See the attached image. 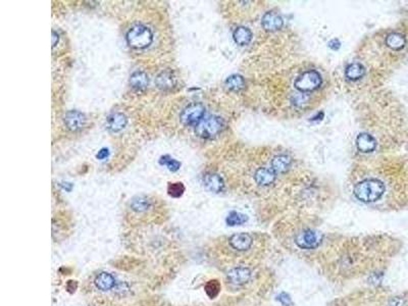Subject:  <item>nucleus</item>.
I'll return each mask as SVG.
<instances>
[{
	"label": "nucleus",
	"instance_id": "obj_7",
	"mask_svg": "<svg viewBox=\"0 0 408 306\" xmlns=\"http://www.w3.org/2000/svg\"><path fill=\"white\" fill-rule=\"evenodd\" d=\"M65 125L71 132H78L86 125V117L78 110H70L66 113L64 119Z\"/></svg>",
	"mask_w": 408,
	"mask_h": 306
},
{
	"label": "nucleus",
	"instance_id": "obj_16",
	"mask_svg": "<svg viewBox=\"0 0 408 306\" xmlns=\"http://www.w3.org/2000/svg\"><path fill=\"white\" fill-rule=\"evenodd\" d=\"M129 83L134 90L144 91L149 85V76L143 71H136L130 76Z\"/></svg>",
	"mask_w": 408,
	"mask_h": 306
},
{
	"label": "nucleus",
	"instance_id": "obj_3",
	"mask_svg": "<svg viewBox=\"0 0 408 306\" xmlns=\"http://www.w3.org/2000/svg\"><path fill=\"white\" fill-rule=\"evenodd\" d=\"M224 129V121L216 116L208 117L202 120L198 126H196V134L204 139H211L219 135Z\"/></svg>",
	"mask_w": 408,
	"mask_h": 306
},
{
	"label": "nucleus",
	"instance_id": "obj_28",
	"mask_svg": "<svg viewBox=\"0 0 408 306\" xmlns=\"http://www.w3.org/2000/svg\"><path fill=\"white\" fill-rule=\"evenodd\" d=\"M277 301L280 302L283 306H292L293 305V301L291 296L286 293V292H282L277 296Z\"/></svg>",
	"mask_w": 408,
	"mask_h": 306
},
{
	"label": "nucleus",
	"instance_id": "obj_13",
	"mask_svg": "<svg viewBox=\"0 0 408 306\" xmlns=\"http://www.w3.org/2000/svg\"><path fill=\"white\" fill-rule=\"evenodd\" d=\"M203 185L208 191L213 193H221L225 187L223 178L215 173H207L203 177Z\"/></svg>",
	"mask_w": 408,
	"mask_h": 306
},
{
	"label": "nucleus",
	"instance_id": "obj_1",
	"mask_svg": "<svg viewBox=\"0 0 408 306\" xmlns=\"http://www.w3.org/2000/svg\"><path fill=\"white\" fill-rule=\"evenodd\" d=\"M385 192V184L376 178L364 179L355 184L353 188L355 198L363 203H374L381 200Z\"/></svg>",
	"mask_w": 408,
	"mask_h": 306
},
{
	"label": "nucleus",
	"instance_id": "obj_6",
	"mask_svg": "<svg viewBox=\"0 0 408 306\" xmlns=\"http://www.w3.org/2000/svg\"><path fill=\"white\" fill-rule=\"evenodd\" d=\"M204 114L205 107L203 104L192 103L182 110L180 114V121L185 126L196 127L203 120Z\"/></svg>",
	"mask_w": 408,
	"mask_h": 306
},
{
	"label": "nucleus",
	"instance_id": "obj_20",
	"mask_svg": "<svg viewBox=\"0 0 408 306\" xmlns=\"http://www.w3.org/2000/svg\"><path fill=\"white\" fill-rule=\"evenodd\" d=\"M405 44L406 38L400 33H391L386 38V45L394 51H399L403 49L405 47Z\"/></svg>",
	"mask_w": 408,
	"mask_h": 306
},
{
	"label": "nucleus",
	"instance_id": "obj_21",
	"mask_svg": "<svg viewBox=\"0 0 408 306\" xmlns=\"http://www.w3.org/2000/svg\"><path fill=\"white\" fill-rule=\"evenodd\" d=\"M253 34L250 29L246 27H238L234 33H233V39L236 42V44L240 46H246L250 43L252 40Z\"/></svg>",
	"mask_w": 408,
	"mask_h": 306
},
{
	"label": "nucleus",
	"instance_id": "obj_26",
	"mask_svg": "<svg viewBox=\"0 0 408 306\" xmlns=\"http://www.w3.org/2000/svg\"><path fill=\"white\" fill-rule=\"evenodd\" d=\"M185 192V186L181 182L169 183L167 186V194L172 198H180Z\"/></svg>",
	"mask_w": 408,
	"mask_h": 306
},
{
	"label": "nucleus",
	"instance_id": "obj_11",
	"mask_svg": "<svg viewBox=\"0 0 408 306\" xmlns=\"http://www.w3.org/2000/svg\"><path fill=\"white\" fill-rule=\"evenodd\" d=\"M229 243L231 247L237 251H246L251 248L253 244V238L248 233L234 234L230 237Z\"/></svg>",
	"mask_w": 408,
	"mask_h": 306
},
{
	"label": "nucleus",
	"instance_id": "obj_12",
	"mask_svg": "<svg viewBox=\"0 0 408 306\" xmlns=\"http://www.w3.org/2000/svg\"><path fill=\"white\" fill-rule=\"evenodd\" d=\"M157 87L163 91H169L173 89L177 85V76L173 71L167 69L160 73L156 79Z\"/></svg>",
	"mask_w": 408,
	"mask_h": 306
},
{
	"label": "nucleus",
	"instance_id": "obj_27",
	"mask_svg": "<svg viewBox=\"0 0 408 306\" xmlns=\"http://www.w3.org/2000/svg\"><path fill=\"white\" fill-rule=\"evenodd\" d=\"M160 164L165 165L170 171H178L181 167V162L177 159L170 157L169 155H163L160 159Z\"/></svg>",
	"mask_w": 408,
	"mask_h": 306
},
{
	"label": "nucleus",
	"instance_id": "obj_14",
	"mask_svg": "<svg viewBox=\"0 0 408 306\" xmlns=\"http://www.w3.org/2000/svg\"><path fill=\"white\" fill-rule=\"evenodd\" d=\"M356 147L360 152H373L377 148V141L372 135L367 133H361L356 138Z\"/></svg>",
	"mask_w": 408,
	"mask_h": 306
},
{
	"label": "nucleus",
	"instance_id": "obj_9",
	"mask_svg": "<svg viewBox=\"0 0 408 306\" xmlns=\"http://www.w3.org/2000/svg\"><path fill=\"white\" fill-rule=\"evenodd\" d=\"M284 21L282 16L274 11H267L263 14L261 26L267 32H276L282 29Z\"/></svg>",
	"mask_w": 408,
	"mask_h": 306
},
{
	"label": "nucleus",
	"instance_id": "obj_17",
	"mask_svg": "<svg viewBox=\"0 0 408 306\" xmlns=\"http://www.w3.org/2000/svg\"><path fill=\"white\" fill-rule=\"evenodd\" d=\"M94 283H95V286L97 289H99L100 291L106 292V291L111 290L114 287L115 279L111 274L102 272L95 278Z\"/></svg>",
	"mask_w": 408,
	"mask_h": 306
},
{
	"label": "nucleus",
	"instance_id": "obj_10",
	"mask_svg": "<svg viewBox=\"0 0 408 306\" xmlns=\"http://www.w3.org/2000/svg\"><path fill=\"white\" fill-rule=\"evenodd\" d=\"M251 278V271L245 266H237L228 273V280L231 284L242 286L249 282Z\"/></svg>",
	"mask_w": 408,
	"mask_h": 306
},
{
	"label": "nucleus",
	"instance_id": "obj_19",
	"mask_svg": "<svg viewBox=\"0 0 408 306\" xmlns=\"http://www.w3.org/2000/svg\"><path fill=\"white\" fill-rule=\"evenodd\" d=\"M291 164H292V160L288 155L279 154L271 159L270 167L277 174H284V173L288 171V169L291 167Z\"/></svg>",
	"mask_w": 408,
	"mask_h": 306
},
{
	"label": "nucleus",
	"instance_id": "obj_31",
	"mask_svg": "<svg viewBox=\"0 0 408 306\" xmlns=\"http://www.w3.org/2000/svg\"><path fill=\"white\" fill-rule=\"evenodd\" d=\"M59 40H60V36H59V34L53 30V31H52V47H53V48L57 45Z\"/></svg>",
	"mask_w": 408,
	"mask_h": 306
},
{
	"label": "nucleus",
	"instance_id": "obj_15",
	"mask_svg": "<svg viewBox=\"0 0 408 306\" xmlns=\"http://www.w3.org/2000/svg\"><path fill=\"white\" fill-rule=\"evenodd\" d=\"M128 124L127 117L122 112H113L107 118V128L112 133L121 132Z\"/></svg>",
	"mask_w": 408,
	"mask_h": 306
},
{
	"label": "nucleus",
	"instance_id": "obj_29",
	"mask_svg": "<svg viewBox=\"0 0 408 306\" xmlns=\"http://www.w3.org/2000/svg\"><path fill=\"white\" fill-rule=\"evenodd\" d=\"M340 46H341V43H340V41L338 40V39H332L329 42H328V47L332 49V50H334V51H336V50H338L339 48H340Z\"/></svg>",
	"mask_w": 408,
	"mask_h": 306
},
{
	"label": "nucleus",
	"instance_id": "obj_23",
	"mask_svg": "<svg viewBox=\"0 0 408 306\" xmlns=\"http://www.w3.org/2000/svg\"><path fill=\"white\" fill-rule=\"evenodd\" d=\"M225 85L230 91H234V92L241 91L245 88L244 78L240 75H232L226 80Z\"/></svg>",
	"mask_w": 408,
	"mask_h": 306
},
{
	"label": "nucleus",
	"instance_id": "obj_30",
	"mask_svg": "<svg viewBox=\"0 0 408 306\" xmlns=\"http://www.w3.org/2000/svg\"><path fill=\"white\" fill-rule=\"evenodd\" d=\"M108 155H109V150L107 148H102L96 154V158L99 160H102V159H105Z\"/></svg>",
	"mask_w": 408,
	"mask_h": 306
},
{
	"label": "nucleus",
	"instance_id": "obj_5",
	"mask_svg": "<svg viewBox=\"0 0 408 306\" xmlns=\"http://www.w3.org/2000/svg\"><path fill=\"white\" fill-rule=\"evenodd\" d=\"M323 242V235L313 229L302 230L295 237V243L300 249L313 250L318 248Z\"/></svg>",
	"mask_w": 408,
	"mask_h": 306
},
{
	"label": "nucleus",
	"instance_id": "obj_18",
	"mask_svg": "<svg viewBox=\"0 0 408 306\" xmlns=\"http://www.w3.org/2000/svg\"><path fill=\"white\" fill-rule=\"evenodd\" d=\"M130 208L136 214L147 213L152 208V201L146 196H137L131 200Z\"/></svg>",
	"mask_w": 408,
	"mask_h": 306
},
{
	"label": "nucleus",
	"instance_id": "obj_8",
	"mask_svg": "<svg viewBox=\"0 0 408 306\" xmlns=\"http://www.w3.org/2000/svg\"><path fill=\"white\" fill-rule=\"evenodd\" d=\"M253 178L258 186L267 187L275 183L277 179V173L271 167L261 166L256 168Z\"/></svg>",
	"mask_w": 408,
	"mask_h": 306
},
{
	"label": "nucleus",
	"instance_id": "obj_24",
	"mask_svg": "<svg viewBox=\"0 0 408 306\" xmlns=\"http://www.w3.org/2000/svg\"><path fill=\"white\" fill-rule=\"evenodd\" d=\"M221 289H222L221 283H220L219 280H217V279H213V280L208 281V282L205 284V286H204L205 293H206V295H207L210 299L217 298V297L219 296L220 292H221Z\"/></svg>",
	"mask_w": 408,
	"mask_h": 306
},
{
	"label": "nucleus",
	"instance_id": "obj_22",
	"mask_svg": "<svg viewBox=\"0 0 408 306\" xmlns=\"http://www.w3.org/2000/svg\"><path fill=\"white\" fill-rule=\"evenodd\" d=\"M365 75V69L361 64H350L345 70V76L350 81H357Z\"/></svg>",
	"mask_w": 408,
	"mask_h": 306
},
{
	"label": "nucleus",
	"instance_id": "obj_4",
	"mask_svg": "<svg viewBox=\"0 0 408 306\" xmlns=\"http://www.w3.org/2000/svg\"><path fill=\"white\" fill-rule=\"evenodd\" d=\"M322 83L323 79L321 74L318 71L310 70L298 76L294 82V86L302 93H309L318 90L322 86Z\"/></svg>",
	"mask_w": 408,
	"mask_h": 306
},
{
	"label": "nucleus",
	"instance_id": "obj_25",
	"mask_svg": "<svg viewBox=\"0 0 408 306\" xmlns=\"http://www.w3.org/2000/svg\"><path fill=\"white\" fill-rule=\"evenodd\" d=\"M247 221H248V217L246 215L237 213V212H231L226 219V223L230 227L241 226L245 224Z\"/></svg>",
	"mask_w": 408,
	"mask_h": 306
},
{
	"label": "nucleus",
	"instance_id": "obj_2",
	"mask_svg": "<svg viewBox=\"0 0 408 306\" xmlns=\"http://www.w3.org/2000/svg\"><path fill=\"white\" fill-rule=\"evenodd\" d=\"M127 42L134 49H145L153 42V34L151 30L142 25H134L127 33Z\"/></svg>",
	"mask_w": 408,
	"mask_h": 306
}]
</instances>
